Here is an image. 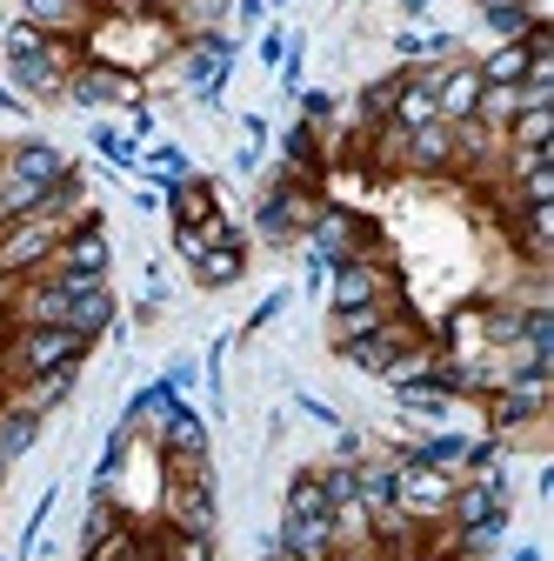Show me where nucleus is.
<instances>
[{
    "label": "nucleus",
    "instance_id": "1",
    "mask_svg": "<svg viewBox=\"0 0 554 561\" xmlns=\"http://www.w3.org/2000/svg\"><path fill=\"white\" fill-rule=\"evenodd\" d=\"M81 221H94L88 215V201H81V181L67 174L34 215H21V221H8L0 228V288H14V280H27V274H41L47 267V254L74 234Z\"/></svg>",
    "mask_w": 554,
    "mask_h": 561
},
{
    "label": "nucleus",
    "instance_id": "2",
    "mask_svg": "<svg viewBox=\"0 0 554 561\" xmlns=\"http://www.w3.org/2000/svg\"><path fill=\"white\" fill-rule=\"evenodd\" d=\"M88 334H74V328H14L8 341H0V381H34V375H47V368H81L88 362Z\"/></svg>",
    "mask_w": 554,
    "mask_h": 561
},
{
    "label": "nucleus",
    "instance_id": "3",
    "mask_svg": "<svg viewBox=\"0 0 554 561\" xmlns=\"http://www.w3.org/2000/svg\"><path fill=\"white\" fill-rule=\"evenodd\" d=\"M454 481H461V474H448V468H435V461H422V455H394V508H401L414 528H441Z\"/></svg>",
    "mask_w": 554,
    "mask_h": 561
},
{
    "label": "nucleus",
    "instance_id": "4",
    "mask_svg": "<svg viewBox=\"0 0 554 561\" xmlns=\"http://www.w3.org/2000/svg\"><path fill=\"white\" fill-rule=\"evenodd\" d=\"M161 522H168V535H215V528H221V502H215V468H187V474H168V495H161Z\"/></svg>",
    "mask_w": 554,
    "mask_h": 561
},
{
    "label": "nucleus",
    "instance_id": "5",
    "mask_svg": "<svg viewBox=\"0 0 554 561\" xmlns=\"http://www.w3.org/2000/svg\"><path fill=\"white\" fill-rule=\"evenodd\" d=\"M547 401H554V368H528V375H515V381H501L488 394V428L521 435L534 421H547Z\"/></svg>",
    "mask_w": 554,
    "mask_h": 561
},
{
    "label": "nucleus",
    "instance_id": "6",
    "mask_svg": "<svg viewBox=\"0 0 554 561\" xmlns=\"http://www.w3.org/2000/svg\"><path fill=\"white\" fill-rule=\"evenodd\" d=\"M301 241H308V254H314V261H327V267H334V261L381 254V234H374V228L355 215V207H334V201H327L321 215H314V228H308Z\"/></svg>",
    "mask_w": 554,
    "mask_h": 561
},
{
    "label": "nucleus",
    "instance_id": "7",
    "mask_svg": "<svg viewBox=\"0 0 554 561\" xmlns=\"http://www.w3.org/2000/svg\"><path fill=\"white\" fill-rule=\"evenodd\" d=\"M394 261L388 254H361V261H334L327 267V308H374L394 301Z\"/></svg>",
    "mask_w": 554,
    "mask_h": 561
},
{
    "label": "nucleus",
    "instance_id": "8",
    "mask_svg": "<svg viewBox=\"0 0 554 561\" xmlns=\"http://www.w3.org/2000/svg\"><path fill=\"white\" fill-rule=\"evenodd\" d=\"M228 67H234V34H228V27H221V34H194V41H181V88H194L200 107L221 101Z\"/></svg>",
    "mask_w": 554,
    "mask_h": 561
},
{
    "label": "nucleus",
    "instance_id": "9",
    "mask_svg": "<svg viewBox=\"0 0 554 561\" xmlns=\"http://www.w3.org/2000/svg\"><path fill=\"white\" fill-rule=\"evenodd\" d=\"M74 67H81V41H60V34H54L34 60H8V81H14L27 101H60Z\"/></svg>",
    "mask_w": 554,
    "mask_h": 561
},
{
    "label": "nucleus",
    "instance_id": "10",
    "mask_svg": "<svg viewBox=\"0 0 554 561\" xmlns=\"http://www.w3.org/2000/svg\"><path fill=\"white\" fill-rule=\"evenodd\" d=\"M60 101H74V107H141V75L81 54V67L67 75V94Z\"/></svg>",
    "mask_w": 554,
    "mask_h": 561
},
{
    "label": "nucleus",
    "instance_id": "11",
    "mask_svg": "<svg viewBox=\"0 0 554 561\" xmlns=\"http://www.w3.org/2000/svg\"><path fill=\"white\" fill-rule=\"evenodd\" d=\"M414 341H428V328L414 321L407 308H394L381 334H368V341H348V347H334V355L348 362V368H361V375H388V368H394V355H407Z\"/></svg>",
    "mask_w": 554,
    "mask_h": 561
},
{
    "label": "nucleus",
    "instance_id": "12",
    "mask_svg": "<svg viewBox=\"0 0 554 561\" xmlns=\"http://www.w3.org/2000/svg\"><path fill=\"white\" fill-rule=\"evenodd\" d=\"M428 88H435V114L448 121V127H461V121H474V107H481V67L468 60V54H454V60H441V67H428Z\"/></svg>",
    "mask_w": 554,
    "mask_h": 561
},
{
    "label": "nucleus",
    "instance_id": "13",
    "mask_svg": "<svg viewBox=\"0 0 554 561\" xmlns=\"http://www.w3.org/2000/svg\"><path fill=\"white\" fill-rule=\"evenodd\" d=\"M107 261H114V248H107V228H101V221H81L74 234H67V241L47 254V267H41V274H67V280H107Z\"/></svg>",
    "mask_w": 554,
    "mask_h": 561
},
{
    "label": "nucleus",
    "instance_id": "14",
    "mask_svg": "<svg viewBox=\"0 0 554 561\" xmlns=\"http://www.w3.org/2000/svg\"><path fill=\"white\" fill-rule=\"evenodd\" d=\"M154 448H161V461H168V474H187V468H207V421L187 408V401H174V414L161 421V435H154Z\"/></svg>",
    "mask_w": 554,
    "mask_h": 561
},
{
    "label": "nucleus",
    "instance_id": "15",
    "mask_svg": "<svg viewBox=\"0 0 554 561\" xmlns=\"http://www.w3.org/2000/svg\"><path fill=\"white\" fill-rule=\"evenodd\" d=\"M0 168H8L14 181H27V187H60L67 174H74V161H67L60 148H54V140H14V148L8 154H0Z\"/></svg>",
    "mask_w": 554,
    "mask_h": 561
},
{
    "label": "nucleus",
    "instance_id": "16",
    "mask_svg": "<svg viewBox=\"0 0 554 561\" xmlns=\"http://www.w3.org/2000/svg\"><path fill=\"white\" fill-rule=\"evenodd\" d=\"M274 554L281 561H334L341 541H334V515H308V522H288L274 528Z\"/></svg>",
    "mask_w": 554,
    "mask_h": 561
},
{
    "label": "nucleus",
    "instance_id": "17",
    "mask_svg": "<svg viewBox=\"0 0 554 561\" xmlns=\"http://www.w3.org/2000/svg\"><path fill=\"white\" fill-rule=\"evenodd\" d=\"M401 168L407 174H454V127L428 121V127L401 134Z\"/></svg>",
    "mask_w": 554,
    "mask_h": 561
},
{
    "label": "nucleus",
    "instance_id": "18",
    "mask_svg": "<svg viewBox=\"0 0 554 561\" xmlns=\"http://www.w3.org/2000/svg\"><path fill=\"white\" fill-rule=\"evenodd\" d=\"M101 14V0H21V21H34L41 34H60V41H81Z\"/></svg>",
    "mask_w": 554,
    "mask_h": 561
},
{
    "label": "nucleus",
    "instance_id": "19",
    "mask_svg": "<svg viewBox=\"0 0 554 561\" xmlns=\"http://www.w3.org/2000/svg\"><path fill=\"white\" fill-rule=\"evenodd\" d=\"M508 221H515L521 261H528V267H547V254H554V201H534V207H508Z\"/></svg>",
    "mask_w": 554,
    "mask_h": 561
},
{
    "label": "nucleus",
    "instance_id": "20",
    "mask_svg": "<svg viewBox=\"0 0 554 561\" xmlns=\"http://www.w3.org/2000/svg\"><path fill=\"white\" fill-rule=\"evenodd\" d=\"M74 381H81V368H47V375H34V381H14V388H8V401L47 421L67 394H74Z\"/></svg>",
    "mask_w": 554,
    "mask_h": 561
},
{
    "label": "nucleus",
    "instance_id": "21",
    "mask_svg": "<svg viewBox=\"0 0 554 561\" xmlns=\"http://www.w3.org/2000/svg\"><path fill=\"white\" fill-rule=\"evenodd\" d=\"M394 308H401V301H374V308H327V347H348V341L381 334Z\"/></svg>",
    "mask_w": 554,
    "mask_h": 561
},
{
    "label": "nucleus",
    "instance_id": "22",
    "mask_svg": "<svg viewBox=\"0 0 554 561\" xmlns=\"http://www.w3.org/2000/svg\"><path fill=\"white\" fill-rule=\"evenodd\" d=\"M168 207H174V228H200V221H215V215H221L215 181H200V174L174 181V187H168Z\"/></svg>",
    "mask_w": 554,
    "mask_h": 561
},
{
    "label": "nucleus",
    "instance_id": "23",
    "mask_svg": "<svg viewBox=\"0 0 554 561\" xmlns=\"http://www.w3.org/2000/svg\"><path fill=\"white\" fill-rule=\"evenodd\" d=\"M241 274H247V248H241V234L221 241V248H207V254L194 261V280H200V288H234Z\"/></svg>",
    "mask_w": 554,
    "mask_h": 561
},
{
    "label": "nucleus",
    "instance_id": "24",
    "mask_svg": "<svg viewBox=\"0 0 554 561\" xmlns=\"http://www.w3.org/2000/svg\"><path fill=\"white\" fill-rule=\"evenodd\" d=\"M281 515H288V522L327 515V488H321V468H301V474H288V495H281Z\"/></svg>",
    "mask_w": 554,
    "mask_h": 561
},
{
    "label": "nucleus",
    "instance_id": "25",
    "mask_svg": "<svg viewBox=\"0 0 554 561\" xmlns=\"http://www.w3.org/2000/svg\"><path fill=\"white\" fill-rule=\"evenodd\" d=\"M34 442H41V414H27V408H14V401H0V455L21 461Z\"/></svg>",
    "mask_w": 554,
    "mask_h": 561
},
{
    "label": "nucleus",
    "instance_id": "26",
    "mask_svg": "<svg viewBox=\"0 0 554 561\" xmlns=\"http://www.w3.org/2000/svg\"><path fill=\"white\" fill-rule=\"evenodd\" d=\"M67 328H74V334H107L114 328V295H107V280H101V288H88L81 301H74V321H67Z\"/></svg>",
    "mask_w": 554,
    "mask_h": 561
},
{
    "label": "nucleus",
    "instance_id": "27",
    "mask_svg": "<svg viewBox=\"0 0 554 561\" xmlns=\"http://www.w3.org/2000/svg\"><path fill=\"white\" fill-rule=\"evenodd\" d=\"M407 455H422V461H435V468L461 474V461H468V435H428L422 448H407Z\"/></svg>",
    "mask_w": 554,
    "mask_h": 561
},
{
    "label": "nucleus",
    "instance_id": "28",
    "mask_svg": "<svg viewBox=\"0 0 554 561\" xmlns=\"http://www.w3.org/2000/svg\"><path fill=\"white\" fill-rule=\"evenodd\" d=\"M161 561H221L215 535H161Z\"/></svg>",
    "mask_w": 554,
    "mask_h": 561
},
{
    "label": "nucleus",
    "instance_id": "29",
    "mask_svg": "<svg viewBox=\"0 0 554 561\" xmlns=\"http://www.w3.org/2000/svg\"><path fill=\"white\" fill-rule=\"evenodd\" d=\"M114 528H120L114 502H107V495H94V508H88V528H81V554H88V548H101V541H107Z\"/></svg>",
    "mask_w": 554,
    "mask_h": 561
},
{
    "label": "nucleus",
    "instance_id": "30",
    "mask_svg": "<svg viewBox=\"0 0 554 561\" xmlns=\"http://www.w3.org/2000/svg\"><path fill=\"white\" fill-rule=\"evenodd\" d=\"M481 21H488V34H495V41H521V34L534 27L528 0H521V8H495V14H481Z\"/></svg>",
    "mask_w": 554,
    "mask_h": 561
},
{
    "label": "nucleus",
    "instance_id": "31",
    "mask_svg": "<svg viewBox=\"0 0 554 561\" xmlns=\"http://www.w3.org/2000/svg\"><path fill=\"white\" fill-rule=\"evenodd\" d=\"M94 148H101L107 161H120V168H134V161H141V148H134V134H114V127H101V134H94Z\"/></svg>",
    "mask_w": 554,
    "mask_h": 561
},
{
    "label": "nucleus",
    "instance_id": "32",
    "mask_svg": "<svg viewBox=\"0 0 554 561\" xmlns=\"http://www.w3.org/2000/svg\"><path fill=\"white\" fill-rule=\"evenodd\" d=\"M148 168H154V181H168V187H174V181H187V174H194V168H187V154H181V148H154V161H148Z\"/></svg>",
    "mask_w": 554,
    "mask_h": 561
},
{
    "label": "nucleus",
    "instance_id": "33",
    "mask_svg": "<svg viewBox=\"0 0 554 561\" xmlns=\"http://www.w3.org/2000/svg\"><path fill=\"white\" fill-rule=\"evenodd\" d=\"M261 60H267V67H281V60H288V34H281V27L261 34Z\"/></svg>",
    "mask_w": 554,
    "mask_h": 561
},
{
    "label": "nucleus",
    "instance_id": "34",
    "mask_svg": "<svg viewBox=\"0 0 554 561\" xmlns=\"http://www.w3.org/2000/svg\"><path fill=\"white\" fill-rule=\"evenodd\" d=\"M281 308H288V288H274V295H267V301L254 308V321H247V328H267V321H274V314H281Z\"/></svg>",
    "mask_w": 554,
    "mask_h": 561
},
{
    "label": "nucleus",
    "instance_id": "35",
    "mask_svg": "<svg viewBox=\"0 0 554 561\" xmlns=\"http://www.w3.org/2000/svg\"><path fill=\"white\" fill-rule=\"evenodd\" d=\"M261 8H267V0H234V14H241V21H247V27H254V21H261Z\"/></svg>",
    "mask_w": 554,
    "mask_h": 561
},
{
    "label": "nucleus",
    "instance_id": "36",
    "mask_svg": "<svg viewBox=\"0 0 554 561\" xmlns=\"http://www.w3.org/2000/svg\"><path fill=\"white\" fill-rule=\"evenodd\" d=\"M14 107H27L21 94H8V88H0V114H14Z\"/></svg>",
    "mask_w": 554,
    "mask_h": 561
},
{
    "label": "nucleus",
    "instance_id": "37",
    "mask_svg": "<svg viewBox=\"0 0 554 561\" xmlns=\"http://www.w3.org/2000/svg\"><path fill=\"white\" fill-rule=\"evenodd\" d=\"M401 8H407V14H428V0H401Z\"/></svg>",
    "mask_w": 554,
    "mask_h": 561
},
{
    "label": "nucleus",
    "instance_id": "38",
    "mask_svg": "<svg viewBox=\"0 0 554 561\" xmlns=\"http://www.w3.org/2000/svg\"><path fill=\"white\" fill-rule=\"evenodd\" d=\"M508 561H541V554H534V548H515V554H508Z\"/></svg>",
    "mask_w": 554,
    "mask_h": 561
},
{
    "label": "nucleus",
    "instance_id": "39",
    "mask_svg": "<svg viewBox=\"0 0 554 561\" xmlns=\"http://www.w3.org/2000/svg\"><path fill=\"white\" fill-rule=\"evenodd\" d=\"M8 468H14V461H8V455H0V488H8Z\"/></svg>",
    "mask_w": 554,
    "mask_h": 561
},
{
    "label": "nucleus",
    "instance_id": "40",
    "mask_svg": "<svg viewBox=\"0 0 554 561\" xmlns=\"http://www.w3.org/2000/svg\"><path fill=\"white\" fill-rule=\"evenodd\" d=\"M0 228H8V207H0Z\"/></svg>",
    "mask_w": 554,
    "mask_h": 561
},
{
    "label": "nucleus",
    "instance_id": "41",
    "mask_svg": "<svg viewBox=\"0 0 554 561\" xmlns=\"http://www.w3.org/2000/svg\"><path fill=\"white\" fill-rule=\"evenodd\" d=\"M81 561H94V554H81Z\"/></svg>",
    "mask_w": 554,
    "mask_h": 561
}]
</instances>
